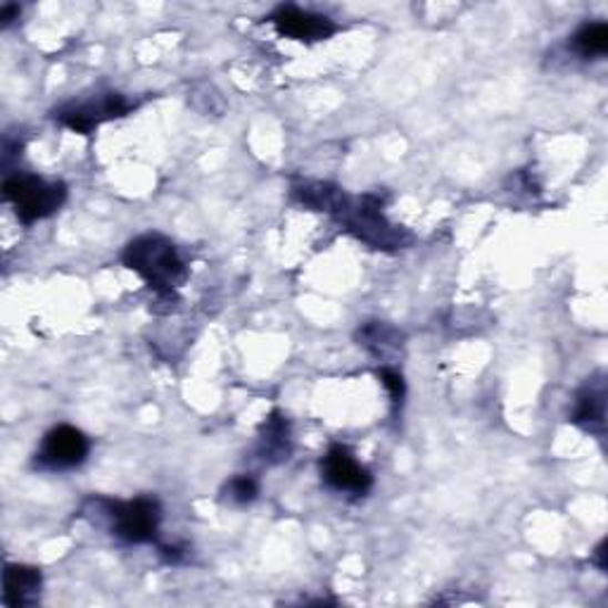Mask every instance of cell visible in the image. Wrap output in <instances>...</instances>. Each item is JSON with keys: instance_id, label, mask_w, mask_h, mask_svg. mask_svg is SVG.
<instances>
[{"instance_id": "ba28073f", "label": "cell", "mask_w": 608, "mask_h": 608, "mask_svg": "<svg viewBox=\"0 0 608 608\" xmlns=\"http://www.w3.org/2000/svg\"><path fill=\"white\" fill-rule=\"evenodd\" d=\"M268 22L276 27L281 37L295 41H326L337 31V24L326 14H316L295 6H281L272 14Z\"/></svg>"}, {"instance_id": "8992f818", "label": "cell", "mask_w": 608, "mask_h": 608, "mask_svg": "<svg viewBox=\"0 0 608 608\" xmlns=\"http://www.w3.org/2000/svg\"><path fill=\"white\" fill-rule=\"evenodd\" d=\"M133 108L136 105L129 103L122 93H100L95 98L81 100V103H67L58 108L55 120L62 126L89 136V133H93L100 124L116 120V116H124Z\"/></svg>"}, {"instance_id": "9a60e30c", "label": "cell", "mask_w": 608, "mask_h": 608, "mask_svg": "<svg viewBox=\"0 0 608 608\" xmlns=\"http://www.w3.org/2000/svg\"><path fill=\"white\" fill-rule=\"evenodd\" d=\"M378 378L387 391V395H391V402L395 404V407H399L404 395H407V385H404V378L399 371L391 368V366H383V368H378Z\"/></svg>"}, {"instance_id": "5bb4252c", "label": "cell", "mask_w": 608, "mask_h": 608, "mask_svg": "<svg viewBox=\"0 0 608 608\" xmlns=\"http://www.w3.org/2000/svg\"><path fill=\"white\" fill-rule=\"evenodd\" d=\"M224 495H226L229 501L243 506V504L255 501V497L260 495V485L252 476H235L226 483Z\"/></svg>"}, {"instance_id": "3957f363", "label": "cell", "mask_w": 608, "mask_h": 608, "mask_svg": "<svg viewBox=\"0 0 608 608\" xmlns=\"http://www.w3.org/2000/svg\"><path fill=\"white\" fill-rule=\"evenodd\" d=\"M93 509L108 518L110 533L124 545L158 543L162 523V506L155 497H136L131 501L95 497L89 501Z\"/></svg>"}, {"instance_id": "2e32d148", "label": "cell", "mask_w": 608, "mask_h": 608, "mask_svg": "<svg viewBox=\"0 0 608 608\" xmlns=\"http://www.w3.org/2000/svg\"><path fill=\"white\" fill-rule=\"evenodd\" d=\"M20 12H22L20 6L6 3L3 8H0V27H10L14 20H20Z\"/></svg>"}, {"instance_id": "277c9868", "label": "cell", "mask_w": 608, "mask_h": 608, "mask_svg": "<svg viewBox=\"0 0 608 608\" xmlns=\"http://www.w3.org/2000/svg\"><path fill=\"white\" fill-rule=\"evenodd\" d=\"M3 197L12 205L17 219L31 226L64 205L67 185L33 174H10L3 181Z\"/></svg>"}, {"instance_id": "8fae6325", "label": "cell", "mask_w": 608, "mask_h": 608, "mask_svg": "<svg viewBox=\"0 0 608 608\" xmlns=\"http://www.w3.org/2000/svg\"><path fill=\"white\" fill-rule=\"evenodd\" d=\"M604 416H606V387L604 383H587L578 393L576 409H572V424L589 433L604 430Z\"/></svg>"}, {"instance_id": "52a82bcc", "label": "cell", "mask_w": 608, "mask_h": 608, "mask_svg": "<svg viewBox=\"0 0 608 608\" xmlns=\"http://www.w3.org/2000/svg\"><path fill=\"white\" fill-rule=\"evenodd\" d=\"M321 480L333 493H345L354 497H364L374 487L371 470L354 459V454L343 445H333L324 459H321Z\"/></svg>"}, {"instance_id": "e0dca14e", "label": "cell", "mask_w": 608, "mask_h": 608, "mask_svg": "<svg viewBox=\"0 0 608 608\" xmlns=\"http://www.w3.org/2000/svg\"><path fill=\"white\" fill-rule=\"evenodd\" d=\"M604 556H606V543H601V545L597 547V564H599V568H601V570H606V561H604Z\"/></svg>"}, {"instance_id": "7a4b0ae2", "label": "cell", "mask_w": 608, "mask_h": 608, "mask_svg": "<svg viewBox=\"0 0 608 608\" xmlns=\"http://www.w3.org/2000/svg\"><path fill=\"white\" fill-rule=\"evenodd\" d=\"M122 260L131 272H136L160 295H172L174 288L185 281V264L179 257L174 243L166 241L164 235H139L126 245Z\"/></svg>"}, {"instance_id": "5b68a950", "label": "cell", "mask_w": 608, "mask_h": 608, "mask_svg": "<svg viewBox=\"0 0 608 608\" xmlns=\"http://www.w3.org/2000/svg\"><path fill=\"white\" fill-rule=\"evenodd\" d=\"M91 452L89 437L74 426H55L43 435V440L33 454V466L45 473L72 470L87 462Z\"/></svg>"}, {"instance_id": "6da1fadb", "label": "cell", "mask_w": 608, "mask_h": 608, "mask_svg": "<svg viewBox=\"0 0 608 608\" xmlns=\"http://www.w3.org/2000/svg\"><path fill=\"white\" fill-rule=\"evenodd\" d=\"M295 197L304 207L326 212L345 224L347 231L359 241L376 250H402L412 243V235L391 224L383 214V200L378 195L349 197L345 191L331 183L307 181L293 189Z\"/></svg>"}, {"instance_id": "30bf717a", "label": "cell", "mask_w": 608, "mask_h": 608, "mask_svg": "<svg viewBox=\"0 0 608 608\" xmlns=\"http://www.w3.org/2000/svg\"><path fill=\"white\" fill-rule=\"evenodd\" d=\"M260 456L266 464H283L291 459L293 440H291V424L281 412H274L264 420L260 435Z\"/></svg>"}, {"instance_id": "7c38bea8", "label": "cell", "mask_w": 608, "mask_h": 608, "mask_svg": "<svg viewBox=\"0 0 608 608\" xmlns=\"http://www.w3.org/2000/svg\"><path fill=\"white\" fill-rule=\"evenodd\" d=\"M572 48L582 58H601L608 50V24L606 22H587L582 24L576 37H572Z\"/></svg>"}, {"instance_id": "4fadbf2b", "label": "cell", "mask_w": 608, "mask_h": 608, "mask_svg": "<svg viewBox=\"0 0 608 608\" xmlns=\"http://www.w3.org/2000/svg\"><path fill=\"white\" fill-rule=\"evenodd\" d=\"M397 343H399V333L387 324H381V321L366 324L359 331V345H364L368 352H374V354H383L391 347H397Z\"/></svg>"}, {"instance_id": "9c48e42d", "label": "cell", "mask_w": 608, "mask_h": 608, "mask_svg": "<svg viewBox=\"0 0 608 608\" xmlns=\"http://www.w3.org/2000/svg\"><path fill=\"white\" fill-rule=\"evenodd\" d=\"M41 570L24 564H8L3 572V604L10 608L33 606L41 597Z\"/></svg>"}]
</instances>
